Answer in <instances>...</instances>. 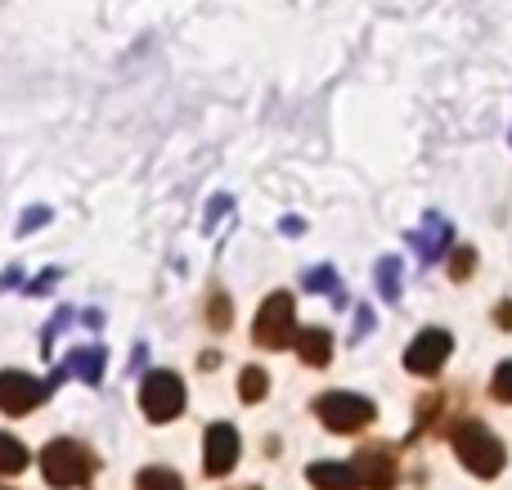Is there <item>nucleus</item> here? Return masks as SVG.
<instances>
[{"mask_svg":"<svg viewBox=\"0 0 512 490\" xmlns=\"http://www.w3.org/2000/svg\"><path fill=\"white\" fill-rule=\"evenodd\" d=\"M472 270H477V252H472V248H459V252H454V261H450V275H454V279H468Z\"/></svg>","mask_w":512,"mask_h":490,"instance_id":"21","label":"nucleus"},{"mask_svg":"<svg viewBox=\"0 0 512 490\" xmlns=\"http://www.w3.org/2000/svg\"><path fill=\"white\" fill-rule=\"evenodd\" d=\"M400 284H405V275H400V261L396 257H382L378 261V288L387 302H400Z\"/></svg>","mask_w":512,"mask_h":490,"instance_id":"15","label":"nucleus"},{"mask_svg":"<svg viewBox=\"0 0 512 490\" xmlns=\"http://www.w3.org/2000/svg\"><path fill=\"white\" fill-rule=\"evenodd\" d=\"M315 414L328 432H360V428H369L378 410H373V401H364L355 392H328L315 401Z\"/></svg>","mask_w":512,"mask_h":490,"instance_id":"5","label":"nucleus"},{"mask_svg":"<svg viewBox=\"0 0 512 490\" xmlns=\"http://www.w3.org/2000/svg\"><path fill=\"white\" fill-rule=\"evenodd\" d=\"M234 464H239V432H234V423H212L203 437V468L207 477H225L234 473Z\"/></svg>","mask_w":512,"mask_h":490,"instance_id":"8","label":"nucleus"},{"mask_svg":"<svg viewBox=\"0 0 512 490\" xmlns=\"http://www.w3.org/2000/svg\"><path fill=\"white\" fill-rule=\"evenodd\" d=\"M409 243H414V252L423 257V266H432V261H441V252L450 248V225H445L441 216H427L423 230L409 234Z\"/></svg>","mask_w":512,"mask_h":490,"instance_id":"10","label":"nucleus"},{"mask_svg":"<svg viewBox=\"0 0 512 490\" xmlns=\"http://www.w3.org/2000/svg\"><path fill=\"white\" fill-rule=\"evenodd\" d=\"M50 221V212H45V207H32V212H23V225H18V234H32L36 225H45Z\"/></svg>","mask_w":512,"mask_h":490,"instance_id":"22","label":"nucleus"},{"mask_svg":"<svg viewBox=\"0 0 512 490\" xmlns=\"http://www.w3.org/2000/svg\"><path fill=\"white\" fill-rule=\"evenodd\" d=\"M292 324H297V302H292V293H270L261 302V311H256L252 320V342L265 351H283L292 347Z\"/></svg>","mask_w":512,"mask_h":490,"instance_id":"3","label":"nucleus"},{"mask_svg":"<svg viewBox=\"0 0 512 490\" xmlns=\"http://www.w3.org/2000/svg\"><path fill=\"white\" fill-rule=\"evenodd\" d=\"M450 351H454V338L445 329H427V333H418V342L405 351V369L409 374H418V378H436L445 369V360H450Z\"/></svg>","mask_w":512,"mask_h":490,"instance_id":"6","label":"nucleus"},{"mask_svg":"<svg viewBox=\"0 0 512 490\" xmlns=\"http://www.w3.org/2000/svg\"><path fill=\"white\" fill-rule=\"evenodd\" d=\"M306 288H315V293H333V302L346 306V293H342V284H337L333 270H310V275H306Z\"/></svg>","mask_w":512,"mask_h":490,"instance_id":"18","label":"nucleus"},{"mask_svg":"<svg viewBox=\"0 0 512 490\" xmlns=\"http://www.w3.org/2000/svg\"><path fill=\"white\" fill-rule=\"evenodd\" d=\"M41 473H45V482H50L54 490H77V486H86L90 477H95V455H90L81 441L59 437V441H50V446L41 450Z\"/></svg>","mask_w":512,"mask_h":490,"instance_id":"2","label":"nucleus"},{"mask_svg":"<svg viewBox=\"0 0 512 490\" xmlns=\"http://www.w3.org/2000/svg\"><path fill=\"white\" fill-rule=\"evenodd\" d=\"M355 473H360V482L369 486V490H391V486H396V477H400L396 450L378 446V441L360 446V455H355Z\"/></svg>","mask_w":512,"mask_h":490,"instance_id":"9","label":"nucleus"},{"mask_svg":"<svg viewBox=\"0 0 512 490\" xmlns=\"http://www.w3.org/2000/svg\"><path fill=\"white\" fill-rule=\"evenodd\" d=\"M310 486L315 490H360V473H355V464H310L306 468Z\"/></svg>","mask_w":512,"mask_h":490,"instance_id":"11","label":"nucleus"},{"mask_svg":"<svg viewBox=\"0 0 512 490\" xmlns=\"http://www.w3.org/2000/svg\"><path fill=\"white\" fill-rule=\"evenodd\" d=\"M27 468V450H23V441L18 437H9V432H0V473H23Z\"/></svg>","mask_w":512,"mask_h":490,"instance_id":"14","label":"nucleus"},{"mask_svg":"<svg viewBox=\"0 0 512 490\" xmlns=\"http://www.w3.org/2000/svg\"><path fill=\"white\" fill-rule=\"evenodd\" d=\"M140 410L149 423H171L185 414V383L171 369H153L140 383Z\"/></svg>","mask_w":512,"mask_h":490,"instance_id":"4","label":"nucleus"},{"mask_svg":"<svg viewBox=\"0 0 512 490\" xmlns=\"http://www.w3.org/2000/svg\"><path fill=\"white\" fill-rule=\"evenodd\" d=\"M265 392H270V378H265V369H243V378H239V396L248 405H256V401H265Z\"/></svg>","mask_w":512,"mask_h":490,"instance_id":"17","label":"nucleus"},{"mask_svg":"<svg viewBox=\"0 0 512 490\" xmlns=\"http://www.w3.org/2000/svg\"><path fill=\"white\" fill-rule=\"evenodd\" d=\"M450 441H454V455H459V464L468 468L472 477H481V482H490V477H499V473H504V464H508V450H504V441H499L495 432L486 428V423H477V419H463L459 428L450 432Z\"/></svg>","mask_w":512,"mask_h":490,"instance_id":"1","label":"nucleus"},{"mask_svg":"<svg viewBox=\"0 0 512 490\" xmlns=\"http://www.w3.org/2000/svg\"><path fill=\"white\" fill-rule=\"evenodd\" d=\"M0 490H5V486H0Z\"/></svg>","mask_w":512,"mask_h":490,"instance_id":"25","label":"nucleus"},{"mask_svg":"<svg viewBox=\"0 0 512 490\" xmlns=\"http://www.w3.org/2000/svg\"><path fill=\"white\" fill-rule=\"evenodd\" d=\"M355 329H360V338L373 329V311H369V306H360V311H355Z\"/></svg>","mask_w":512,"mask_h":490,"instance_id":"23","label":"nucleus"},{"mask_svg":"<svg viewBox=\"0 0 512 490\" xmlns=\"http://www.w3.org/2000/svg\"><path fill=\"white\" fill-rule=\"evenodd\" d=\"M207 320H212V329H230V320H234V306H230V297L225 293H212V306H207Z\"/></svg>","mask_w":512,"mask_h":490,"instance_id":"19","label":"nucleus"},{"mask_svg":"<svg viewBox=\"0 0 512 490\" xmlns=\"http://www.w3.org/2000/svg\"><path fill=\"white\" fill-rule=\"evenodd\" d=\"M68 374H77L81 383H99V378H104V347L72 351V356H68V365L59 369V378H68Z\"/></svg>","mask_w":512,"mask_h":490,"instance_id":"13","label":"nucleus"},{"mask_svg":"<svg viewBox=\"0 0 512 490\" xmlns=\"http://www.w3.org/2000/svg\"><path fill=\"white\" fill-rule=\"evenodd\" d=\"M495 324H499V329H512V302H504L495 311Z\"/></svg>","mask_w":512,"mask_h":490,"instance_id":"24","label":"nucleus"},{"mask_svg":"<svg viewBox=\"0 0 512 490\" xmlns=\"http://www.w3.org/2000/svg\"><path fill=\"white\" fill-rule=\"evenodd\" d=\"M490 396H495V401H504V405H512V360H504V365L495 369V378H490Z\"/></svg>","mask_w":512,"mask_h":490,"instance_id":"20","label":"nucleus"},{"mask_svg":"<svg viewBox=\"0 0 512 490\" xmlns=\"http://www.w3.org/2000/svg\"><path fill=\"white\" fill-rule=\"evenodd\" d=\"M135 490H185V482H180V473H171V468H144V473L135 477Z\"/></svg>","mask_w":512,"mask_h":490,"instance_id":"16","label":"nucleus"},{"mask_svg":"<svg viewBox=\"0 0 512 490\" xmlns=\"http://www.w3.org/2000/svg\"><path fill=\"white\" fill-rule=\"evenodd\" d=\"M45 396H50V387L36 383L32 374H18V369H5V374H0V410L14 414V419L18 414H32Z\"/></svg>","mask_w":512,"mask_h":490,"instance_id":"7","label":"nucleus"},{"mask_svg":"<svg viewBox=\"0 0 512 490\" xmlns=\"http://www.w3.org/2000/svg\"><path fill=\"white\" fill-rule=\"evenodd\" d=\"M292 347H297V356L306 360L310 369H319V365H328V360H333V338H328L324 329H297Z\"/></svg>","mask_w":512,"mask_h":490,"instance_id":"12","label":"nucleus"}]
</instances>
